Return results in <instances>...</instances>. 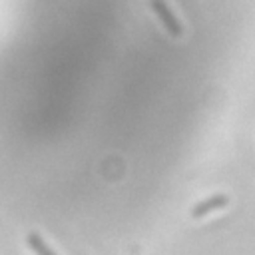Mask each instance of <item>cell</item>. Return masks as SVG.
Here are the masks:
<instances>
[{"mask_svg":"<svg viewBox=\"0 0 255 255\" xmlns=\"http://www.w3.org/2000/svg\"><path fill=\"white\" fill-rule=\"evenodd\" d=\"M149 8L157 14V18L161 20V24L167 28V32H169L171 36H181V34H183V28H181L179 20L173 16V12L167 8V4H163V2H151Z\"/></svg>","mask_w":255,"mask_h":255,"instance_id":"obj_1","label":"cell"},{"mask_svg":"<svg viewBox=\"0 0 255 255\" xmlns=\"http://www.w3.org/2000/svg\"><path fill=\"white\" fill-rule=\"evenodd\" d=\"M227 203H229V197L223 195V193L213 195V197H207V199H203V201H199V203H195L191 207V217H203V215H207V213H211L215 209L225 207Z\"/></svg>","mask_w":255,"mask_h":255,"instance_id":"obj_2","label":"cell"},{"mask_svg":"<svg viewBox=\"0 0 255 255\" xmlns=\"http://www.w3.org/2000/svg\"><path fill=\"white\" fill-rule=\"evenodd\" d=\"M26 241H28V247H30L36 255H56V253L44 243V239H42L38 233H28Z\"/></svg>","mask_w":255,"mask_h":255,"instance_id":"obj_3","label":"cell"}]
</instances>
